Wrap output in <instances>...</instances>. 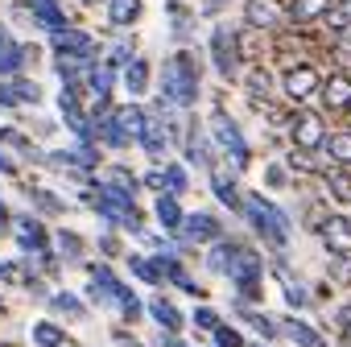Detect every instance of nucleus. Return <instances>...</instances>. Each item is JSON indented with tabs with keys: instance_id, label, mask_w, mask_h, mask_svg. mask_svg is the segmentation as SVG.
<instances>
[{
	"instance_id": "nucleus-53",
	"label": "nucleus",
	"mask_w": 351,
	"mask_h": 347,
	"mask_svg": "<svg viewBox=\"0 0 351 347\" xmlns=\"http://www.w3.org/2000/svg\"><path fill=\"white\" fill-rule=\"evenodd\" d=\"M83 5H87V9H104V0H83Z\"/></svg>"
},
{
	"instance_id": "nucleus-47",
	"label": "nucleus",
	"mask_w": 351,
	"mask_h": 347,
	"mask_svg": "<svg viewBox=\"0 0 351 347\" xmlns=\"http://www.w3.org/2000/svg\"><path fill=\"white\" fill-rule=\"evenodd\" d=\"M112 339H116V347H141V343H136V335H132V331H124V326H112Z\"/></svg>"
},
{
	"instance_id": "nucleus-41",
	"label": "nucleus",
	"mask_w": 351,
	"mask_h": 347,
	"mask_svg": "<svg viewBox=\"0 0 351 347\" xmlns=\"http://www.w3.org/2000/svg\"><path fill=\"white\" fill-rule=\"evenodd\" d=\"M42 42H21V58H25V75L29 71H38V62H42Z\"/></svg>"
},
{
	"instance_id": "nucleus-39",
	"label": "nucleus",
	"mask_w": 351,
	"mask_h": 347,
	"mask_svg": "<svg viewBox=\"0 0 351 347\" xmlns=\"http://www.w3.org/2000/svg\"><path fill=\"white\" fill-rule=\"evenodd\" d=\"M330 62H335L343 75H351V38H335V42H330Z\"/></svg>"
},
{
	"instance_id": "nucleus-30",
	"label": "nucleus",
	"mask_w": 351,
	"mask_h": 347,
	"mask_svg": "<svg viewBox=\"0 0 351 347\" xmlns=\"http://www.w3.org/2000/svg\"><path fill=\"white\" fill-rule=\"evenodd\" d=\"M9 91H13V99H17L21 112H25V108H38V104L46 99V91H42V83H38L34 75H17V79H9Z\"/></svg>"
},
{
	"instance_id": "nucleus-12",
	"label": "nucleus",
	"mask_w": 351,
	"mask_h": 347,
	"mask_svg": "<svg viewBox=\"0 0 351 347\" xmlns=\"http://www.w3.org/2000/svg\"><path fill=\"white\" fill-rule=\"evenodd\" d=\"M25 199H29V211H34L38 219H62V215L71 211V203H66L58 191L38 187V182H25Z\"/></svg>"
},
{
	"instance_id": "nucleus-18",
	"label": "nucleus",
	"mask_w": 351,
	"mask_h": 347,
	"mask_svg": "<svg viewBox=\"0 0 351 347\" xmlns=\"http://www.w3.org/2000/svg\"><path fill=\"white\" fill-rule=\"evenodd\" d=\"M232 285H244V281H265V256L248 244H240L236 261H232V273H228Z\"/></svg>"
},
{
	"instance_id": "nucleus-15",
	"label": "nucleus",
	"mask_w": 351,
	"mask_h": 347,
	"mask_svg": "<svg viewBox=\"0 0 351 347\" xmlns=\"http://www.w3.org/2000/svg\"><path fill=\"white\" fill-rule=\"evenodd\" d=\"M145 314L165 331V335H182V326H186V314L178 310V306H173L165 294H157L153 302H145Z\"/></svg>"
},
{
	"instance_id": "nucleus-50",
	"label": "nucleus",
	"mask_w": 351,
	"mask_h": 347,
	"mask_svg": "<svg viewBox=\"0 0 351 347\" xmlns=\"http://www.w3.org/2000/svg\"><path fill=\"white\" fill-rule=\"evenodd\" d=\"M0 285H17V269H13V261H5V256H0Z\"/></svg>"
},
{
	"instance_id": "nucleus-35",
	"label": "nucleus",
	"mask_w": 351,
	"mask_h": 347,
	"mask_svg": "<svg viewBox=\"0 0 351 347\" xmlns=\"http://www.w3.org/2000/svg\"><path fill=\"white\" fill-rule=\"evenodd\" d=\"M322 149H326V157H330L335 165H347V169H351V128H347V132H326Z\"/></svg>"
},
{
	"instance_id": "nucleus-48",
	"label": "nucleus",
	"mask_w": 351,
	"mask_h": 347,
	"mask_svg": "<svg viewBox=\"0 0 351 347\" xmlns=\"http://www.w3.org/2000/svg\"><path fill=\"white\" fill-rule=\"evenodd\" d=\"M141 182H145V187H149L153 195H165V182H161V169H149V174H145Z\"/></svg>"
},
{
	"instance_id": "nucleus-29",
	"label": "nucleus",
	"mask_w": 351,
	"mask_h": 347,
	"mask_svg": "<svg viewBox=\"0 0 351 347\" xmlns=\"http://www.w3.org/2000/svg\"><path fill=\"white\" fill-rule=\"evenodd\" d=\"M141 0H104V17H108V25L112 29H128V25H136L141 21Z\"/></svg>"
},
{
	"instance_id": "nucleus-11",
	"label": "nucleus",
	"mask_w": 351,
	"mask_h": 347,
	"mask_svg": "<svg viewBox=\"0 0 351 347\" xmlns=\"http://www.w3.org/2000/svg\"><path fill=\"white\" fill-rule=\"evenodd\" d=\"M244 21H248V29L273 34V29L285 25V5H281V0H248V5H244Z\"/></svg>"
},
{
	"instance_id": "nucleus-37",
	"label": "nucleus",
	"mask_w": 351,
	"mask_h": 347,
	"mask_svg": "<svg viewBox=\"0 0 351 347\" xmlns=\"http://www.w3.org/2000/svg\"><path fill=\"white\" fill-rule=\"evenodd\" d=\"M136 58V46H132V38H120V42H112V50L104 54V62L112 67V71H120L124 62H132Z\"/></svg>"
},
{
	"instance_id": "nucleus-17",
	"label": "nucleus",
	"mask_w": 351,
	"mask_h": 347,
	"mask_svg": "<svg viewBox=\"0 0 351 347\" xmlns=\"http://www.w3.org/2000/svg\"><path fill=\"white\" fill-rule=\"evenodd\" d=\"M50 248L58 252L62 265H83V261H87V240H83L75 228H58V232H50Z\"/></svg>"
},
{
	"instance_id": "nucleus-6",
	"label": "nucleus",
	"mask_w": 351,
	"mask_h": 347,
	"mask_svg": "<svg viewBox=\"0 0 351 347\" xmlns=\"http://www.w3.org/2000/svg\"><path fill=\"white\" fill-rule=\"evenodd\" d=\"M322 141H326V116L314 108H293L289 112V145L322 153Z\"/></svg>"
},
{
	"instance_id": "nucleus-9",
	"label": "nucleus",
	"mask_w": 351,
	"mask_h": 347,
	"mask_svg": "<svg viewBox=\"0 0 351 347\" xmlns=\"http://www.w3.org/2000/svg\"><path fill=\"white\" fill-rule=\"evenodd\" d=\"M281 91H285V99H293V104H302V99H310L318 87H322V75H318V67L314 62H293V67H285L281 71Z\"/></svg>"
},
{
	"instance_id": "nucleus-51",
	"label": "nucleus",
	"mask_w": 351,
	"mask_h": 347,
	"mask_svg": "<svg viewBox=\"0 0 351 347\" xmlns=\"http://www.w3.org/2000/svg\"><path fill=\"white\" fill-rule=\"evenodd\" d=\"M29 132H38V136H50V132H54V120H34V124H29Z\"/></svg>"
},
{
	"instance_id": "nucleus-43",
	"label": "nucleus",
	"mask_w": 351,
	"mask_h": 347,
	"mask_svg": "<svg viewBox=\"0 0 351 347\" xmlns=\"http://www.w3.org/2000/svg\"><path fill=\"white\" fill-rule=\"evenodd\" d=\"M21 169H25V165H21L9 149H0V174H5V178H21Z\"/></svg>"
},
{
	"instance_id": "nucleus-23",
	"label": "nucleus",
	"mask_w": 351,
	"mask_h": 347,
	"mask_svg": "<svg viewBox=\"0 0 351 347\" xmlns=\"http://www.w3.org/2000/svg\"><path fill=\"white\" fill-rule=\"evenodd\" d=\"M211 191H215V199H219L223 207H232V211L244 207V191H240V182H236V174L223 169V165L211 169Z\"/></svg>"
},
{
	"instance_id": "nucleus-5",
	"label": "nucleus",
	"mask_w": 351,
	"mask_h": 347,
	"mask_svg": "<svg viewBox=\"0 0 351 347\" xmlns=\"http://www.w3.org/2000/svg\"><path fill=\"white\" fill-rule=\"evenodd\" d=\"M215 240H223V224H219V215H211V211H186L178 236H173V252L199 248V244L207 248V244H215Z\"/></svg>"
},
{
	"instance_id": "nucleus-4",
	"label": "nucleus",
	"mask_w": 351,
	"mask_h": 347,
	"mask_svg": "<svg viewBox=\"0 0 351 347\" xmlns=\"http://www.w3.org/2000/svg\"><path fill=\"white\" fill-rule=\"evenodd\" d=\"M207 50H211V62H215V75H219V79H228V83L240 79L244 58H240V34H236L232 25H215Z\"/></svg>"
},
{
	"instance_id": "nucleus-7",
	"label": "nucleus",
	"mask_w": 351,
	"mask_h": 347,
	"mask_svg": "<svg viewBox=\"0 0 351 347\" xmlns=\"http://www.w3.org/2000/svg\"><path fill=\"white\" fill-rule=\"evenodd\" d=\"M9 236L17 240L21 256H34V252H46V248H50V228H46V219H38L34 211H13Z\"/></svg>"
},
{
	"instance_id": "nucleus-31",
	"label": "nucleus",
	"mask_w": 351,
	"mask_h": 347,
	"mask_svg": "<svg viewBox=\"0 0 351 347\" xmlns=\"http://www.w3.org/2000/svg\"><path fill=\"white\" fill-rule=\"evenodd\" d=\"M236 314L261 335V343H273V339H281V326H277V318H269V314H261V310H252V306H240L236 302Z\"/></svg>"
},
{
	"instance_id": "nucleus-34",
	"label": "nucleus",
	"mask_w": 351,
	"mask_h": 347,
	"mask_svg": "<svg viewBox=\"0 0 351 347\" xmlns=\"http://www.w3.org/2000/svg\"><path fill=\"white\" fill-rule=\"evenodd\" d=\"M161 182H165V195L182 199V195H186V187H191V174H186V165H182V161H165V165H161Z\"/></svg>"
},
{
	"instance_id": "nucleus-36",
	"label": "nucleus",
	"mask_w": 351,
	"mask_h": 347,
	"mask_svg": "<svg viewBox=\"0 0 351 347\" xmlns=\"http://www.w3.org/2000/svg\"><path fill=\"white\" fill-rule=\"evenodd\" d=\"M104 174H108V178H104L108 187H116V191H128V195L136 199V191H141V178H136V174H132L128 165H108Z\"/></svg>"
},
{
	"instance_id": "nucleus-54",
	"label": "nucleus",
	"mask_w": 351,
	"mask_h": 347,
	"mask_svg": "<svg viewBox=\"0 0 351 347\" xmlns=\"http://www.w3.org/2000/svg\"><path fill=\"white\" fill-rule=\"evenodd\" d=\"M0 347H25V343H13V339H5V343H0Z\"/></svg>"
},
{
	"instance_id": "nucleus-22",
	"label": "nucleus",
	"mask_w": 351,
	"mask_h": 347,
	"mask_svg": "<svg viewBox=\"0 0 351 347\" xmlns=\"http://www.w3.org/2000/svg\"><path fill=\"white\" fill-rule=\"evenodd\" d=\"M318 178H322V187H326V199H330V203L351 207V169H347V165H326Z\"/></svg>"
},
{
	"instance_id": "nucleus-24",
	"label": "nucleus",
	"mask_w": 351,
	"mask_h": 347,
	"mask_svg": "<svg viewBox=\"0 0 351 347\" xmlns=\"http://www.w3.org/2000/svg\"><path fill=\"white\" fill-rule=\"evenodd\" d=\"M236 252H240V240H215V244H207V252H203V265H207V273H215V277H228L232 273V261H236Z\"/></svg>"
},
{
	"instance_id": "nucleus-19",
	"label": "nucleus",
	"mask_w": 351,
	"mask_h": 347,
	"mask_svg": "<svg viewBox=\"0 0 351 347\" xmlns=\"http://www.w3.org/2000/svg\"><path fill=\"white\" fill-rule=\"evenodd\" d=\"M66 343H75L66 322H58V318H34L29 322V347H66Z\"/></svg>"
},
{
	"instance_id": "nucleus-46",
	"label": "nucleus",
	"mask_w": 351,
	"mask_h": 347,
	"mask_svg": "<svg viewBox=\"0 0 351 347\" xmlns=\"http://www.w3.org/2000/svg\"><path fill=\"white\" fill-rule=\"evenodd\" d=\"M265 174H269V187H277V191H281V187H289V174H285V165H269Z\"/></svg>"
},
{
	"instance_id": "nucleus-1",
	"label": "nucleus",
	"mask_w": 351,
	"mask_h": 347,
	"mask_svg": "<svg viewBox=\"0 0 351 347\" xmlns=\"http://www.w3.org/2000/svg\"><path fill=\"white\" fill-rule=\"evenodd\" d=\"M203 95V71H199V58L191 50H173L165 62H161V95L153 104V112L161 120H169L173 112L182 108H195Z\"/></svg>"
},
{
	"instance_id": "nucleus-38",
	"label": "nucleus",
	"mask_w": 351,
	"mask_h": 347,
	"mask_svg": "<svg viewBox=\"0 0 351 347\" xmlns=\"http://www.w3.org/2000/svg\"><path fill=\"white\" fill-rule=\"evenodd\" d=\"M211 339H215V347H248L244 331H240V326H228V322H219V326L211 331Z\"/></svg>"
},
{
	"instance_id": "nucleus-44",
	"label": "nucleus",
	"mask_w": 351,
	"mask_h": 347,
	"mask_svg": "<svg viewBox=\"0 0 351 347\" xmlns=\"http://www.w3.org/2000/svg\"><path fill=\"white\" fill-rule=\"evenodd\" d=\"M13 112H21V108H17V99L9 91V79H0V116H13Z\"/></svg>"
},
{
	"instance_id": "nucleus-55",
	"label": "nucleus",
	"mask_w": 351,
	"mask_h": 347,
	"mask_svg": "<svg viewBox=\"0 0 351 347\" xmlns=\"http://www.w3.org/2000/svg\"><path fill=\"white\" fill-rule=\"evenodd\" d=\"M248 347H269V343H248Z\"/></svg>"
},
{
	"instance_id": "nucleus-20",
	"label": "nucleus",
	"mask_w": 351,
	"mask_h": 347,
	"mask_svg": "<svg viewBox=\"0 0 351 347\" xmlns=\"http://www.w3.org/2000/svg\"><path fill=\"white\" fill-rule=\"evenodd\" d=\"M29 13H34V25L50 38V34H58L62 25H71L66 21V5L62 0H29Z\"/></svg>"
},
{
	"instance_id": "nucleus-8",
	"label": "nucleus",
	"mask_w": 351,
	"mask_h": 347,
	"mask_svg": "<svg viewBox=\"0 0 351 347\" xmlns=\"http://www.w3.org/2000/svg\"><path fill=\"white\" fill-rule=\"evenodd\" d=\"M50 54H75V58H104V46L95 42V34L79 29V25H62L58 34H50Z\"/></svg>"
},
{
	"instance_id": "nucleus-49",
	"label": "nucleus",
	"mask_w": 351,
	"mask_h": 347,
	"mask_svg": "<svg viewBox=\"0 0 351 347\" xmlns=\"http://www.w3.org/2000/svg\"><path fill=\"white\" fill-rule=\"evenodd\" d=\"M9 228H13V207L9 199H0V236H9Z\"/></svg>"
},
{
	"instance_id": "nucleus-33",
	"label": "nucleus",
	"mask_w": 351,
	"mask_h": 347,
	"mask_svg": "<svg viewBox=\"0 0 351 347\" xmlns=\"http://www.w3.org/2000/svg\"><path fill=\"white\" fill-rule=\"evenodd\" d=\"M124 265H128V273H132L136 281H145V285H165L161 273H157V261H153V256H145V252H128Z\"/></svg>"
},
{
	"instance_id": "nucleus-40",
	"label": "nucleus",
	"mask_w": 351,
	"mask_h": 347,
	"mask_svg": "<svg viewBox=\"0 0 351 347\" xmlns=\"http://www.w3.org/2000/svg\"><path fill=\"white\" fill-rule=\"evenodd\" d=\"M191 322H195V331H215L223 318H219V310H211V306H195V314H191Z\"/></svg>"
},
{
	"instance_id": "nucleus-13",
	"label": "nucleus",
	"mask_w": 351,
	"mask_h": 347,
	"mask_svg": "<svg viewBox=\"0 0 351 347\" xmlns=\"http://www.w3.org/2000/svg\"><path fill=\"white\" fill-rule=\"evenodd\" d=\"M46 310H50V318H58V322H83V318L91 314V306H87L83 294H75V289H50Z\"/></svg>"
},
{
	"instance_id": "nucleus-10",
	"label": "nucleus",
	"mask_w": 351,
	"mask_h": 347,
	"mask_svg": "<svg viewBox=\"0 0 351 347\" xmlns=\"http://www.w3.org/2000/svg\"><path fill=\"white\" fill-rule=\"evenodd\" d=\"M0 149H9L21 165H34V161L42 165V157H46V153L34 145V132H29V128H17V124H0Z\"/></svg>"
},
{
	"instance_id": "nucleus-56",
	"label": "nucleus",
	"mask_w": 351,
	"mask_h": 347,
	"mask_svg": "<svg viewBox=\"0 0 351 347\" xmlns=\"http://www.w3.org/2000/svg\"><path fill=\"white\" fill-rule=\"evenodd\" d=\"M66 347H79V343H66Z\"/></svg>"
},
{
	"instance_id": "nucleus-2",
	"label": "nucleus",
	"mask_w": 351,
	"mask_h": 347,
	"mask_svg": "<svg viewBox=\"0 0 351 347\" xmlns=\"http://www.w3.org/2000/svg\"><path fill=\"white\" fill-rule=\"evenodd\" d=\"M240 215L248 219V228L273 248V252H285L289 248V236H293V219L273 203V199H265V195H244V207H240Z\"/></svg>"
},
{
	"instance_id": "nucleus-27",
	"label": "nucleus",
	"mask_w": 351,
	"mask_h": 347,
	"mask_svg": "<svg viewBox=\"0 0 351 347\" xmlns=\"http://www.w3.org/2000/svg\"><path fill=\"white\" fill-rule=\"evenodd\" d=\"M186 161L203 165V169H215V145H211L207 132H199V124H191V132H186Z\"/></svg>"
},
{
	"instance_id": "nucleus-21",
	"label": "nucleus",
	"mask_w": 351,
	"mask_h": 347,
	"mask_svg": "<svg viewBox=\"0 0 351 347\" xmlns=\"http://www.w3.org/2000/svg\"><path fill=\"white\" fill-rule=\"evenodd\" d=\"M318 91H322V108H330V112H347L351 108V75L330 71Z\"/></svg>"
},
{
	"instance_id": "nucleus-52",
	"label": "nucleus",
	"mask_w": 351,
	"mask_h": 347,
	"mask_svg": "<svg viewBox=\"0 0 351 347\" xmlns=\"http://www.w3.org/2000/svg\"><path fill=\"white\" fill-rule=\"evenodd\" d=\"M13 38H17V34H13V29H9V21H0V50H5V46H9V42H13Z\"/></svg>"
},
{
	"instance_id": "nucleus-3",
	"label": "nucleus",
	"mask_w": 351,
	"mask_h": 347,
	"mask_svg": "<svg viewBox=\"0 0 351 347\" xmlns=\"http://www.w3.org/2000/svg\"><path fill=\"white\" fill-rule=\"evenodd\" d=\"M207 136H211V145L215 149H223L228 153V161H232V169L236 174H244L248 169V161H252V153H248V141H244V132H240V124L228 116V112H211V120H207Z\"/></svg>"
},
{
	"instance_id": "nucleus-42",
	"label": "nucleus",
	"mask_w": 351,
	"mask_h": 347,
	"mask_svg": "<svg viewBox=\"0 0 351 347\" xmlns=\"http://www.w3.org/2000/svg\"><path fill=\"white\" fill-rule=\"evenodd\" d=\"M330 281H339V285L351 281V256H330Z\"/></svg>"
},
{
	"instance_id": "nucleus-45",
	"label": "nucleus",
	"mask_w": 351,
	"mask_h": 347,
	"mask_svg": "<svg viewBox=\"0 0 351 347\" xmlns=\"http://www.w3.org/2000/svg\"><path fill=\"white\" fill-rule=\"evenodd\" d=\"M95 244H99V252H104V256H120V240H116L112 232H104Z\"/></svg>"
},
{
	"instance_id": "nucleus-14",
	"label": "nucleus",
	"mask_w": 351,
	"mask_h": 347,
	"mask_svg": "<svg viewBox=\"0 0 351 347\" xmlns=\"http://www.w3.org/2000/svg\"><path fill=\"white\" fill-rule=\"evenodd\" d=\"M318 236H322V244H326L330 256H351V219H347V215H335V211H330V215L322 219Z\"/></svg>"
},
{
	"instance_id": "nucleus-16",
	"label": "nucleus",
	"mask_w": 351,
	"mask_h": 347,
	"mask_svg": "<svg viewBox=\"0 0 351 347\" xmlns=\"http://www.w3.org/2000/svg\"><path fill=\"white\" fill-rule=\"evenodd\" d=\"M120 83H124L128 99H145V95H149V87H153V67L136 54L132 62H124V67H120Z\"/></svg>"
},
{
	"instance_id": "nucleus-26",
	"label": "nucleus",
	"mask_w": 351,
	"mask_h": 347,
	"mask_svg": "<svg viewBox=\"0 0 351 347\" xmlns=\"http://www.w3.org/2000/svg\"><path fill=\"white\" fill-rule=\"evenodd\" d=\"M153 219L165 228V236H178V228H182V219H186L182 199H173V195H157V199H153Z\"/></svg>"
},
{
	"instance_id": "nucleus-28",
	"label": "nucleus",
	"mask_w": 351,
	"mask_h": 347,
	"mask_svg": "<svg viewBox=\"0 0 351 347\" xmlns=\"http://www.w3.org/2000/svg\"><path fill=\"white\" fill-rule=\"evenodd\" d=\"M330 5H335V0H289V5H285V21H293V25H314V21L326 17Z\"/></svg>"
},
{
	"instance_id": "nucleus-25",
	"label": "nucleus",
	"mask_w": 351,
	"mask_h": 347,
	"mask_svg": "<svg viewBox=\"0 0 351 347\" xmlns=\"http://www.w3.org/2000/svg\"><path fill=\"white\" fill-rule=\"evenodd\" d=\"M277 326H281V335H285V339H289L293 347H330V343L322 339V331H318V326H310V322H302L298 314L281 318Z\"/></svg>"
},
{
	"instance_id": "nucleus-57",
	"label": "nucleus",
	"mask_w": 351,
	"mask_h": 347,
	"mask_svg": "<svg viewBox=\"0 0 351 347\" xmlns=\"http://www.w3.org/2000/svg\"><path fill=\"white\" fill-rule=\"evenodd\" d=\"M347 116H351V108H347Z\"/></svg>"
},
{
	"instance_id": "nucleus-32",
	"label": "nucleus",
	"mask_w": 351,
	"mask_h": 347,
	"mask_svg": "<svg viewBox=\"0 0 351 347\" xmlns=\"http://www.w3.org/2000/svg\"><path fill=\"white\" fill-rule=\"evenodd\" d=\"M285 169H293V174H306V178H318V174L326 169V161H322L318 153H310V149H289V157H285Z\"/></svg>"
}]
</instances>
